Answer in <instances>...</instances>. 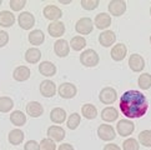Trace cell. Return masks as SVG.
I'll return each instance as SVG.
<instances>
[{
    "label": "cell",
    "instance_id": "cell-40",
    "mask_svg": "<svg viewBox=\"0 0 151 150\" xmlns=\"http://www.w3.org/2000/svg\"><path fill=\"white\" fill-rule=\"evenodd\" d=\"M9 43V34L4 30H0V48H4Z\"/></svg>",
    "mask_w": 151,
    "mask_h": 150
},
{
    "label": "cell",
    "instance_id": "cell-19",
    "mask_svg": "<svg viewBox=\"0 0 151 150\" xmlns=\"http://www.w3.org/2000/svg\"><path fill=\"white\" fill-rule=\"evenodd\" d=\"M31 75V71L28 66L25 65H20L18 68H15V70L13 73V78L17 80V81H26Z\"/></svg>",
    "mask_w": 151,
    "mask_h": 150
},
{
    "label": "cell",
    "instance_id": "cell-33",
    "mask_svg": "<svg viewBox=\"0 0 151 150\" xmlns=\"http://www.w3.org/2000/svg\"><path fill=\"white\" fill-rule=\"evenodd\" d=\"M137 84L141 90H149L151 88V74L149 73L141 74L137 79Z\"/></svg>",
    "mask_w": 151,
    "mask_h": 150
},
{
    "label": "cell",
    "instance_id": "cell-35",
    "mask_svg": "<svg viewBox=\"0 0 151 150\" xmlns=\"http://www.w3.org/2000/svg\"><path fill=\"white\" fill-rule=\"evenodd\" d=\"M122 149L124 150H139L140 144H139V141L136 140V139L129 138L122 143Z\"/></svg>",
    "mask_w": 151,
    "mask_h": 150
},
{
    "label": "cell",
    "instance_id": "cell-18",
    "mask_svg": "<svg viewBox=\"0 0 151 150\" xmlns=\"http://www.w3.org/2000/svg\"><path fill=\"white\" fill-rule=\"evenodd\" d=\"M47 33L52 38H60L65 33V24L63 21H52L47 26Z\"/></svg>",
    "mask_w": 151,
    "mask_h": 150
},
{
    "label": "cell",
    "instance_id": "cell-30",
    "mask_svg": "<svg viewBox=\"0 0 151 150\" xmlns=\"http://www.w3.org/2000/svg\"><path fill=\"white\" fill-rule=\"evenodd\" d=\"M70 46H71V49L75 51H81L86 46V39L84 36H80V35L74 36L71 39V41H70Z\"/></svg>",
    "mask_w": 151,
    "mask_h": 150
},
{
    "label": "cell",
    "instance_id": "cell-5",
    "mask_svg": "<svg viewBox=\"0 0 151 150\" xmlns=\"http://www.w3.org/2000/svg\"><path fill=\"white\" fill-rule=\"evenodd\" d=\"M135 130V124L129 120V119H122L120 121H117L116 124V131L119 133V135L121 136H130Z\"/></svg>",
    "mask_w": 151,
    "mask_h": 150
},
{
    "label": "cell",
    "instance_id": "cell-11",
    "mask_svg": "<svg viewBox=\"0 0 151 150\" xmlns=\"http://www.w3.org/2000/svg\"><path fill=\"white\" fill-rule=\"evenodd\" d=\"M78 93L76 87L73 83H63L59 87V95L63 99H73Z\"/></svg>",
    "mask_w": 151,
    "mask_h": 150
},
{
    "label": "cell",
    "instance_id": "cell-24",
    "mask_svg": "<svg viewBox=\"0 0 151 150\" xmlns=\"http://www.w3.org/2000/svg\"><path fill=\"white\" fill-rule=\"evenodd\" d=\"M50 120L55 124H63L66 120V111L61 108H54L50 111Z\"/></svg>",
    "mask_w": 151,
    "mask_h": 150
},
{
    "label": "cell",
    "instance_id": "cell-28",
    "mask_svg": "<svg viewBox=\"0 0 151 150\" xmlns=\"http://www.w3.org/2000/svg\"><path fill=\"white\" fill-rule=\"evenodd\" d=\"M24 133L23 130H20V129H13L12 131L9 133V135H8V140L9 143L12 144V145H20L21 143H23L24 140Z\"/></svg>",
    "mask_w": 151,
    "mask_h": 150
},
{
    "label": "cell",
    "instance_id": "cell-23",
    "mask_svg": "<svg viewBox=\"0 0 151 150\" xmlns=\"http://www.w3.org/2000/svg\"><path fill=\"white\" fill-rule=\"evenodd\" d=\"M15 23V15L9 10H3L0 13V26L3 28H10Z\"/></svg>",
    "mask_w": 151,
    "mask_h": 150
},
{
    "label": "cell",
    "instance_id": "cell-17",
    "mask_svg": "<svg viewBox=\"0 0 151 150\" xmlns=\"http://www.w3.org/2000/svg\"><path fill=\"white\" fill-rule=\"evenodd\" d=\"M94 24H95L96 28L100 29V30L107 29L111 25V17H110V14H107V13H100V14H98L95 17Z\"/></svg>",
    "mask_w": 151,
    "mask_h": 150
},
{
    "label": "cell",
    "instance_id": "cell-15",
    "mask_svg": "<svg viewBox=\"0 0 151 150\" xmlns=\"http://www.w3.org/2000/svg\"><path fill=\"white\" fill-rule=\"evenodd\" d=\"M40 93L44 98H52L56 93V85L51 80H44L40 84Z\"/></svg>",
    "mask_w": 151,
    "mask_h": 150
},
{
    "label": "cell",
    "instance_id": "cell-4",
    "mask_svg": "<svg viewBox=\"0 0 151 150\" xmlns=\"http://www.w3.org/2000/svg\"><path fill=\"white\" fill-rule=\"evenodd\" d=\"M99 99L102 104H105V105H111V104H114L116 99H117V93H116V90L114 88H111V87H106L104 88L100 92V95H99Z\"/></svg>",
    "mask_w": 151,
    "mask_h": 150
},
{
    "label": "cell",
    "instance_id": "cell-34",
    "mask_svg": "<svg viewBox=\"0 0 151 150\" xmlns=\"http://www.w3.org/2000/svg\"><path fill=\"white\" fill-rule=\"evenodd\" d=\"M139 144L145 148H151V130H142L139 134Z\"/></svg>",
    "mask_w": 151,
    "mask_h": 150
},
{
    "label": "cell",
    "instance_id": "cell-7",
    "mask_svg": "<svg viewBox=\"0 0 151 150\" xmlns=\"http://www.w3.org/2000/svg\"><path fill=\"white\" fill-rule=\"evenodd\" d=\"M98 135L101 140L104 141H111L116 138V131L111 125L107 124H101L98 128Z\"/></svg>",
    "mask_w": 151,
    "mask_h": 150
},
{
    "label": "cell",
    "instance_id": "cell-44",
    "mask_svg": "<svg viewBox=\"0 0 151 150\" xmlns=\"http://www.w3.org/2000/svg\"><path fill=\"white\" fill-rule=\"evenodd\" d=\"M3 4V0H0V5H1Z\"/></svg>",
    "mask_w": 151,
    "mask_h": 150
},
{
    "label": "cell",
    "instance_id": "cell-8",
    "mask_svg": "<svg viewBox=\"0 0 151 150\" xmlns=\"http://www.w3.org/2000/svg\"><path fill=\"white\" fill-rule=\"evenodd\" d=\"M19 26L24 30H30L35 25V17L29 12H23L18 18Z\"/></svg>",
    "mask_w": 151,
    "mask_h": 150
},
{
    "label": "cell",
    "instance_id": "cell-25",
    "mask_svg": "<svg viewBox=\"0 0 151 150\" xmlns=\"http://www.w3.org/2000/svg\"><path fill=\"white\" fill-rule=\"evenodd\" d=\"M101 118L104 121L112 123L119 118V112L114 106H106V108L102 109V111H101Z\"/></svg>",
    "mask_w": 151,
    "mask_h": 150
},
{
    "label": "cell",
    "instance_id": "cell-29",
    "mask_svg": "<svg viewBox=\"0 0 151 150\" xmlns=\"http://www.w3.org/2000/svg\"><path fill=\"white\" fill-rule=\"evenodd\" d=\"M81 114L85 119L93 120L98 116V109H96V106L93 104H85L81 108Z\"/></svg>",
    "mask_w": 151,
    "mask_h": 150
},
{
    "label": "cell",
    "instance_id": "cell-31",
    "mask_svg": "<svg viewBox=\"0 0 151 150\" xmlns=\"http://www.w3.org/2000/svg\"><path fill=\"white\" fill-rule=\"evenodd\" d=\"M14 108V101L9 96H0V112H9Z\"/></svg>",
    "mask_w": 151,
    "mask_h": 150
},
{
    "label": "cell",
    "instance_id": "cell-21",
    "mask_svg": "<svg viewBox=\"0 0 151 150\" xmlns=\"http://www.w3.org/2000/svg\"><path fill=\"white\" fill-rule=\"evenodd\" d=\"M26 112L28 115H30L31 118H39L42 115L44 112V108L39 101H30V103L26 105Z\"/></svg>",
    "mask_w": 151,
    "mask_h": 150
},
{
    "label": "cell",
    "instance_id": "cell-32",
    "mask_svg": "<svg viewBox=\"0 0 151 150\" xmlns=\"http://www.w3.org/2000/svg\"><path fill=\"white\" fill-rule=\"evenodd\" d=\"M80 121H81V115L78 114V112H73V114L69 115V118H68L66 125L70 130H75V129H78V126L80 125Z\"/></svg>",
    "mask_w": 151,
    "mask_h": 150
},
{
    "label": "cell",
    "instance_id": "cell-39",
    "mask_svg": "<svg viewBox=\"0 0 151 150\" xmlns=\"http://www.w3.org/2000/svg\"><path fill=\"white\" fill-rule=\"evenodd\" d=\"M24 150H40V145L35 140H29L24 145Z\"/></svg>",
    "mask_w": 151,
    "mask_h": 150
},
{
    "label": "cell",
    "instance_id": "cell-20",
    "mask_svg": "<svg viewBox=\"0 0 151 150\" xmlns=\"http://www.w3.org/2000/svg\"><path fill=\"white\" fill-rule=\"evenodd\" d=\"M39 71H40L41 75H44V76L51 78L56 74V66L54 65L51 61L45 60V61H41L39 64Z\"/></svg>",
    "mask_w": 151,
    "mask_h": 150
},
{
    "label": "cell",
    "instance_id": "cell-14",
    "mask_svg": "<svg viewBox=\"0 0 151 150\" xmlns=\"http://www.w3.org/2000/svg\"><path fill=\"white\" fill-rule=\"evenodd\" d=\"M54 51H55V54L58 56L65 58L70 53V44L65 39H59L55 41V44H54Z\"/></svg>",
    "mask_w": 151,
    "mask_h": 150
},
{
    "label": "cell",
    "instance_id": "cell-27",
    "mask_svg": "<svg viewBox=\"0 0 151 150\" xmlns=\"http://www.w3.org/2000/svg\"><path fill=\"white\" fill-rule=\"evenodd\" d=\"M10 121L15 126H23L26 124V115L20 110H14L10 114Z\"/></svg>",
    "mask_w": 151,
    "mask_h": 150
},
{
    "label": "cell",
    "instance_id": "cell-10",
    "mask_svg": "<svg viewBox=\"0 0 151 150\" xmlns=\"http://www.w3.org/2000/svg\"><path fill=\"white\" fill-rule=\"evenodd\" d=\"M46 135L49 139H51L52 141H63L65 139L66 133L65 130L63 129L61 126H58V125H51L50 128H47V131H46Z\"/></svg>",
    "mask_w": 151,
    "mask_h": 150
},
{
    "label": "cell",
    "instance_id": "cell-2",
    "mask_svg": "<svg viewBox=\"0 0 151 150\" xmlns=\"http://www.w3.org/2000/svg\"><path fill=\"white\" fill-rule=\"evenodd\" d=\"M100 58L99 54L94 49H86L80 55V63L86 68H94L99 64Z\"/></svg>",
    "mask_w": 151,
    "mask_h": 150
},
{
    "label": "cell",
    "instance_id": "cell-46",
    "mask_svg": "<svg viewBox=\"0 0 151 150\" xmlns=\"http://www.w3.org/2000/svg\"><path fill=\"white\" fill-rule=\"evenodd\" d=\"M150 15H151V8H150Z\"/></svg>",
    "mask_w": 151,
    "mask_h": 150
},
{
    "label": "cell",
    "instance_id": "cell-1",
    "mask_svg": "<svg viewBox=\"0 0 151 150\" xmlns=\"http://www.w3.org/2000/svg\"><path fill=\"white\" fill-rule=\"evenodd\" d=\"M120 110L127 119H139L147 112L149 101L139 90H127L120 98Z\"/></svg>",
    "mask_w": 151,
    "mask_h": 150
},
{
    "label": "cell",
    "instance_id": "cell-37",
    "mask_svg": "<svg viewBox=\"0 0 151 150\" xmlns=\"http://www.w3.org/2000/svg\"><path fill=\"white\" fill-rule=\"evenodd\" d=\"M80 4H81L83 9H85V10H95L99 6L100 1L99 0H81Z\"/></svg>",
    "mask_w": 151,
    "mask_h": 150
},
{
    "label": "cell",
    "instance_id": "cell-13",
    "mask_svg": "<svg viewBox=\"0 0 151 150\" xmlns=\"http://www.w3.org/2000/svg\"><path fill=\"white\" fill-rule=\"evenodd\" d=\"M126 54H127V48L125 44H122V43H119V44L112 46L111 53H110L112 60H115V61L124 60V59L126 58Z\"/></svg>",
    "mask_w": 151,
    "mask_h": 150
},
{
    "label": "cell",
    "instance_id": "cell-12",
    "mask_svg": "<svg viewBox=\"0 0 151 150\" xmlns=\"http://www.w3.org/2000/svg\"><path fill=\"white\" fill-rule=\"evenodd\" d=\"M129 66L134 73H140L145 68V60L140 54H131L129 58Z\"/></svg>",
    "mask_w": 151,
    "mask_h": 150
},
{
    "label": "cell",
    "instance_id": "cell-3",
    "mask_svg": "<svg viewBox=\"0 0 151 150\" xmlns=\"http://www.w3.org/2000/svg\"><path fill=\"white\" fill-rule=\"evenodd\" d=\"M75 30H76V33L81 35H88L90 34L91 31L94 30V23L93 20L90 18H81L76 21V24H75Z\"/></svg>",
    "mask_w": 151,
    "mask_h": 150
},
{
    "label": "cell",
    "instance_id": "cell-45",
    "mask_svg": "<svg viewBox=\"0 0 151 150\" xmlns=\"http://www.w3.org/2000/svg\"><path fill=\"white\" fill-rule=\"evenodd\" d=\"M150 44H151V36H150Z\"/></svg>",
    "mask_w": 151,
    "mask_h": 150
},
{
    "label": "cell",
    "instance_id": "cell-16",
    "mask_svg": "<svg viewBox=\"0 0 151 150\" xmlns=\"http://www.w3.org/2000/svg\"><path fill=\"white\" fill-rule=\"evenodd\" d=\"M115 41H116V35L112 30H105L99 35V43L104 48H109L114 45Z\"/></svg>",
    "mask_w": 151,
    "mask_h": 150
},
{
    "label": "cell",
    "instance_id": "cell-26",
    "mask_svg": "<svg viewBox=\"0 0 151 150\" xmlns=\"http://www.w3.org/2000/svg\"><path fill=\"white\" fill-rule=\"evenodd\" d=\"M41 59V51L37 48H30L25 53V60L29 64H36Z\"/></svg>",
    "mask_w": 151,
    "mask_h": 150
},
{
    "label": "cell",
    "instance_id": "cell-22",
    "mask_svg": "<svg viewBox=\"0 0 151 150\" xmlns=\"http://www.w3.org/2000/svg\"><path fill=\"white\" fill-rule=\"evenodd\" d=\"M28 40H29V43L31 45L37 46V45H41L42 43L45 41V35H44V33H42L41 30L35 29V30H31L29 33Z\"/></svg>",
    "mask_w": 151,
    "mask_h": 150
},
{
    "label": "cell",
    "instance_id": "cell-36",
    "mask_svg": "<svg viewBox=\"0 0 151 150\" xmlns=\"http://www.w3.org/2000/svg\"><path fill=\"white\" fill-rule=\"evenodd\" d=\"M39 145H40V150H56L55 141H52L49 138L42 139V140L39 143Z\"/></svg>",
    "mask_w": 151,
    "mask_h": 150
},
{
    "label": "cell",
    "instance_id": "cell-43",
    "mask_svg": "<svg viewBox=\"0 0 151 150\" xmlns=\"http://www.w3.org/2000/svg\"><path fill=\"white\" fill-rule=\"evenodd\" d=\"M59 3H60V4H65V5H68V4H71V0H59Z\"/></svg>",
    "mask_w": 151,
    "mask_h": 150
},
{
    "label": "cell",
    "instance_id": "cell-41",
    "mask_svg": "<svg viewBox=\"0 0 151 150\" xmlns=\"http://www.w3.org/2000/svg\"><path fill=\"white\" fill-rule=\"evenodd\" d=\"M58 150H75V149H74V146L71 145V144L64 143V144H61V145L58 148Z\"/></svg>",
    "mask_w": 151,
    "mask_h": 150
},
{
    "label": "cell",
    "instance_id": "cell-42",
    "mask_svg": "<svg viewBox=\"0 0 151 150\" xmlns=\"http://www.w3.org/2000/svg\"><path fill=\"white\" fill-rule=\"evenodd\" d=\"M104 150H121V148L116 144H106L104 146Z\"/></svg>",
    "mask_w": 151,
    "mask_h": 150
},
{
    "label": "cell",
    "instance_id": "cell-9",
    "mask_svg": "<svg viewBox=\"0 0 151 150\" xmlns=\"http://www.w3.org/2000/svg\"><path fill=\"white\" fill-rule=\"evenodd\" d=\"M42 14H44V17L47 20L51 21H59V19L63 17L61 9L56 6V5H46L44 10H42Z\"/></svg>",
    "mask_w": 151,
    "mask_h": 150
},
{
    "label": "cell",
    "instance_id": "cell-38",
    "mask_svg": "<svg viewBox=\"0 0 151 150\" xmlns=\"http://www.w3.org/2000/svg\"><path fill=\"white\" fill-rule=\"evenodd\" d=\"M9 5L12 8L13 12H20L25 5H26V0H10Z\"/></svg>",
    "mask_w": 151,
    "mask_h": 150
},
{
    "label": "cell",
    "instance_id": "cell-6",
    "mask_svg": "<svg viewBox=\"0 0 151 150\" xmlns=\"http://www.w3.org/2000/svg\"><path fill=\"white\" fill-rule=\"evenodd\" d=\"M107 10L110 13V17H121L126 12V1L124 0H111L107 5Z\"/></svg>",
    "mask_w": 151,
    "mask_h": 150
}]
</instances>
